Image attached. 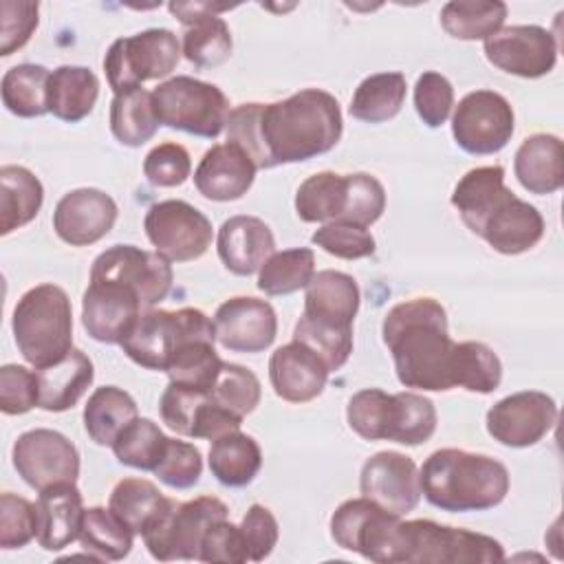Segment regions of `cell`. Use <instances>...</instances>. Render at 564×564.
<instances>
[{"label": "cell", "instance_id": "obj_1", "mask_svg": "<svg viewBox=\"0 0 564 564\" xmlns=\"http://www.w3.org/2000/svg\"><path fill=\"white\" fill-rule=\"evenodd\" d=\"M227 141L238 143L258 170L300 163L330 152L344 132L339 101L304 88L273 104H240L227 117Z\"/></svg>", "mask_w": 564, "mask_h": 564}, {"label": "cell", "instance_id": "obj_2", "mask_svg": "<svg viewBox=\"0 0 564 564\" xmlns=\"http://www.w3.org/2000/svg\"><path fill=\"white\" fill-rule=\"evenodd\" d=\"M397 379L405 388L445 392L454 388V350L447 313L434 297H414L394 304L381 324Z\"/></svg>", "mask_w": 564, "mask_h": 564}, {"label": "cell", "instance_id": "obj_3", "mask_svg": "<svg viewBox=\"0 0 564 564\" xmlns=\"http://www.w3.org/2000/svg\"><path fill=\"white\" fill-rule=\"evenodd\" d=\"M452 205L467 229L498 253H524L544 236L542 214L505 185L500 165L474 167L460 176L452 192Z\"/></svg>", "mask_w": 564, "mask_h": 564}, {"label": "cell", "instance_id": "obj_4", "mask_svg": "<svg viewBox=\"0 0 564 564\" xmlns=\"http://www.w3.org/2000/svg\"><path fill=\"white\" fill-rule=\"evenodd\" d=\"M419 480L425 500L452 513L494 509L509 494V471L500 460L456 447L432 452Z\"/></svg>", "mask_w": 564, "mask_h": 564}, {"label": "cell", "instance_id": "obj_5", "mask_svg": "<svg viewBox=\"0 0 564 564\" xmlns=\"http://www.w3.org/2000/svg\"><path fill=\"white\" fill-rule=\"evenodd\" d=\"M13 339L33 368H46L73 348V306L57 284H37L15 304L11 317Z\"/></svg>", "mask_w": 564, "mask_h": 564}, {"label": "cell", "instance_id": "obj_6", "mask_svg": "<svg viewBox=\"0 0 564 564\" xmlns=\"http://www.w3.org/2000/svg\"><path fill=\"white\" fill-rule=\"evenodd\" d=\"M502 560L505 549L491 535L445 527L434 520H399L388 564H489Z\"/></svg>", "mask_w": 564, "mask_h": 564}, {"label": "cell", "instance_id": "obj_7", "mask_svg": "<svg viewBox=\"0 0 564 564\" xmlns=\"http://www.w3.org/2000/svg\"><path fill=\"white\" fill-rule=\"evenodd\" d=\"M198 339L216 341L214 322L200 308H150L141 313L119 346L137 366L165 372L176 352Z\"/></svg>", "mask_w": 564, "mask_h": 564}, {"label": "cell", "instance_id": "obj_8", "mask_svg": "<svg viewBox=\"0 0 564 564\" xmlns=\"http://www.w3.org/2000/svg\"><path fill=\"white\" fill-rule=\"evenodd\" d=\"M152 99L161 126L203 139H216L231 112L225 93L216 84L189 75L161 82L152 90Z\"/></svg>", "mask_w": 564, "mask_h": 564}, {"label": "cell", "instance_id": "obj_9", "mask_svg": "<svg viewBox=\"0 0 564 564\" xmlns=\"http://www.w3.org/2000/svg\"><path fill=\"white\" fill-rule=\"evenodd\" d=\"M227 505L216 496H198L187 502L170 498L163 513L145 529L143 542L154 560H198L207 529L225 520Z\"/></svg>", "mask_w": 564, "mask_h": 564}, {"label": "cell", "instance_id": "obj_10", "mask_svg": "<svg viewBox=\"0 0 564 564\" xmlns=\"http://www.w3.org/2000/svg\"><path fill=\"white\" fill-rule=\"evenodd\" d=\"M178 59L181 44L170 29H145L128 37H117L104 55V70L110 88L121 93L148 79L167 77Z\"/></svg>", "mask_w": 564, "mask_h": 564}, {"label": "cell", "instance_id": "obj_11", "mask_svg": "<svg viewBox=\"0 0 564 564\" xmlns=\"http://www.w3.org/2000/svg\"><path fill=\"white\" fill-rule=\"evenodd\" d=\"M516 115L511 104L496 90L467 93L452 115V134L467 154H496L513 134Z\"/></svg>", "mask_w": 564, "mask_h": 564}, {"label": "cell", "instance_id": "obj_12", "mask_svg": "<svg viewBox=\"0 0 564 564\" xmlns=\"http://www.w3.org/2000/svg\"><path fill=\"white\" fill-rule=\"evenodd\" d=\"M143 229L154 251L170 262H189L200 258L214 238L209 218L185 200H161L150 205Z\"/></svg>", "mask_w": 564, "mask_h": 564}, {"label": "cell", "instance_id": "obj_13", "mask_svg": "<svg viewBox=\"0 0 564 564\" xmlns=\"http://www.w3.org/2000/svg\"><path fill=\"white\" fill-rule=\"evenodd\" d=\"M18 476L44 491L55 485H75L79 478V452L62 434L48 427H35L20 434L11 449Z\"/></svg>", "mask_w": 564, "mask_h": 564}, {"label": "cell", "instance_id": "obj_14", "mask_svg": "<svg viewBox=\"0 0 564 564\" xmlns=\"http://www.w3.org/2000/svg\"><path fill=\"white\" fill-rule=\"evenodd\" d=\"M90 278L117 280L137 291L143 311L163 302L172 289V262L159 251L134 245H112L101 251L90 267Z\"/></svg>", "mask_w": 564, "mask_h": 564}, {"label": "cell", "instance_id": "obj_15", "mask_svg": "<svg viewBox=\"0 0 564 564\" xmlns=\"http://www.w3.org/2000/svg\"><path fill=\"white\" fill-rule=\"evenodd\" d=\"M399 520V516L388 513L364 496L350 498L330 516V535L337 546L359 553L370 562L388 564Z\"/></svg>", "mask_w": 564, "mask_h": 564}, {"label": "cell", "instance_id": "obj_16", "mask_svg": "<svg viewBox=\"0 0 564 564\" xmlns=\"http://www.w3.org/2000/svg\"><path fill=\"white\" fill-rule=\"evenodd\" d=\"M557 421L553 397L540 390L513 392L487 412L485 425L489 436L507 447H531L540 443Z\"/></svg>", "mask_w": 564, "mask_h": 564}, {"label": "cell", "instance_id": "obj_17", "mask_svg": "<svg viewBox=\"0 0 564 564\" xmlns=\"http://www.w3.org/2000/svg\"><path fill=\"white\" fill-rule=\"evenodd\" d=\"M485 57L509 75L535 79L553 70L557 42L551 31L538 24L505 26L485 40Z\"/></svg>", "mask_w": 564, "mask_h": 564}, {"label": "cell", "instance_id": "obj_18", "mask_svg": "<svg viewBox=\"0 0 564 564\" xmlns=\"http://www.w3.org/2000/svg\"><path fill=\"white\" fill-rule=\"evenodd\" d=\"M159 414L170 430L187 438L214 441L242 425V419L218 405L209 392L172 381L159 399Z\"/></svg>", "mask_w": 564, "mask_h": 564}, {"label": "cell", "instance_id": "obj_19", "mask_svg": "<svg viewBox=\"0 0 564 564\" xmlns=\"http://www.w3.org/2000/svg\"><path fill=\"white\" fill-rule=\"evenodd\" d=\"M143 313L134 289L106 278H90L82 297V324L101 344H121Z\"/></svg>", "mask_w": 564, "mask_h": 564}, {"label": "cell", "instance_id": "obj_20", "mask_svg": "<svg viewBox=\"0 0 564 564\" xmlns=\"http://www.w3.org/2000/svg\"><path fill=\"white\" fill-rule=\"evenodd\" d=\"M361 496L392 516L403 518L421 500V480L416 463L401 452H377L370 456L359 476Z\"/></svg>", "mask_w": 564, "mask_h": 564}, {"label": "cell", "instance_id": "obj_21", "mask_svg": "<svg viewBox=\"0 0 564 564\" xmlns=\"http://www.w3.org/2000/svg\"><path fill=\"white\" fill-rule=\"evenodd\" d=\"M216 341L231 352H262L278 335V315L267 300L238 295L225 300L214 313Z\"/></svg>", "mask_w": 564, "mask_h": 564}, {"label": "cell", "instance_id": "obj_22", "mask_svg": "<svg viewBox=\"0 0 564 564\" xmlns=\"http://www.w3.org/2000/svg\"><path fill=\"white\" fill-rule=\"evenodd\" d=\"M117 203L95 187L66 192L53 212V229L70 247H86L101 240L117 220Z\"/></svg>", "mask_w": 564, "mask_h": 564}, {"label": "cell", "instance_id": "obj_23", "mask_svg": "<svg viewBox=\"0 0 564 564\" xmlns=\"http://www.w3.org/2000/svg\"><path fill=\"white\" fill-rule=\"evenodd\" d=\"M258 167L234 141L212 145L194 170L196 189L218 203L242 198L253 185Z\"/></svg>", "mask_w": 564, "mask_h": 564}, {"label": "cell", "instance_id": "obj_24", "mask_svg": "<svg viewBox=\"0 0 564 564\" xmlns=\"http://www.w3.org/2000/svg\"><path fill=\"white\" fill-rule=\"evenodd\" d=\"M330 370L304 344L289 341L269 359V381L273 392L289 403H306L317 399L328 381Z\"/></svg>", "mask_w": 564, "mask_h": 564}, {"label": "cell", "instance_id": "obj_25", "mask_svg": "<svg viewBox=\"0 0 564 564\" xmlns=\"http://www.w3.org/2000/svg\"><path fill=\"white\" fill-rule=\"evenodd\" d=\"M218 258L236 275H253L275 253L271 227L256 216L227 218L216 238Z\"/></svg>", "mask_w": 564, "mask_h": 564}, {"label": "cell", "instance_id": "obj_26", "mask_svg": "<svg viewBox=\"0 0 564 564\" xmlns=\"http://www.w3.org/2000/svg\"><path fill=\"white\" fill-rule=\"evenodd\" d=\"M37 544L44 551H62L79 538L84 520V498L75 485H55L40 491L37 502Z\"/></svg>", "mask_w": 564, "mask_h": 564}, {"label": "cell", "instance_id": "obj_27", "mask_svg": "<svg viewBox=\"0 0 564 564\" xmlns=\"http://www.w3.org/2000/svg\"><path fill=\"white\" fill-rule=\"evenodd\" d=\"M359 302L361 293L352 275L344 271L324 269L317 271L306 284L302 315L330 326L352 328Z\"/></svg>", "mask_w": 564, "mask_h": 564}, {"label": "cell", "instance_id": "obj_28", "mask_svg": "<svg viewBox=\"0 0 564 564\" xmlns=\"http://www.w3.org/2000/svg\"><path fill=\"white\" fill-rule=\"evenodd\" d=\"M35 375L40 383L37 408L46 412H66L77 405V401L90 388L95 366L84 350L70 348V352L59 361L46 368H35Z\"/></svg>", "mask_w": 564, "mask_h": 564}, {"label": "cell", "instance_id": "obj_29", "mask_svg": "<svg viewBox=\"0 0 564 564\" xmlns=\"http://www.w3.org/2000/svg\"><path fill=\"white\" fill-rule=\"evenodd\" d=\"M513 172L531 194H553L564 183V148L560 137L538 132L527 137L516 150Z\"/></svg>", "mask_w": 564, "mask_h": 564}, {"label": "cell", "instance_id": "obj_30", "mask_svg": "<svg viewBox=\"0 0 564 564\" xmlns=\"http://www.w3.org/2000/svg\"><path fill=\"white\" fill-rule=\"evenodd\" d=\"M99 97V79L86 66L64 64L51 70L46 101L48 112L59 121L77 123L86 119Z\"/></svg>", "mask_w": 564, "mask_h": 564}, {"label": "cell", "instance_id": "obj_31", "mask_svg": "<svg viewBox=\"0 0 564 564\" xmlns=\"http://www.w3.org/2000/svg\"><path fill=\"white\" fill-rule=\"evenodd\" d=\"M44 203L40 178L22 165L0 167V234L7 236L29 225Z\"/></svg>", "mask_w": 564, "mask_h": 564}, {"label": "cell", "instance_id": "obj_32", "mask_svg": "<svg viewBox=\"0 0 564 564\" xmlns=\"http://www.w3.org/2000/svg\"><path fill=\"white\" fill-rule=\"evenodd\" d=\"M207 460L212 476L220 485L245 487L258 476L262 467V452L253 436L234 430L212 441Z\"/></svg>", "mask_w": 564, "mask_h": 564}, {"label": "cell", "instance_id": "obj_33", "mask_svg": "<svg viewBox=\"0 0 564 564\" xmlns=\"http://www.w3.org/2000/svg\"><path fill=\"white\" fill-rule=\"evenodd\" d=\"M137 416H139V408L134 399L117 386L97 388L84 405V427L90 441H95L97 445L112 447L115 438Z\"/></svg>", "mask_w": 564, "mask_h": 564}, {"label": "cell", "instance_id": "obj_34", "mask_svg": "<svg viewBox=\"0 0 564 564\" xmlns=\"http://www.w3.org/2000/svg\"><path fill=\"white\" fill-rule=\"evenodd\" d=\"M159 117L152 93L143 86H134L115 93L110 101V132L128 148H139L159 130Z\"/></svg>", "mask_w": 564, "mask_h": 564}, {"label": "cell", "instance_id": "obj_35", "mask_svg": "<svg viewBox=\"0 0 564 564\" xmlns=\"http://www.w3.org/2000/svg\"><path fill=\"white\" fill-rule=\"evenodd\" d=\"M348 207V174L317 172L300 183L295 192V214L304 223L341 220Z\"/></svg>", "mask_w": 564, "mask_h": 564}, {"label": "cell", "instance_id": "obj_36", "mask_svg": "<svg viewBox=\"0 0 564 564\" xmlns=\"http://www.w3.org/2000/svg\"><path fill=\"white\" fill-rule=\"evenodd\" d=\"M436 432V408L419 392H397L390 394L383 441H394L401 445H421Z\"/></svg>", "mask_w": 564, "mask_h": 564}, {"label": "cell", "instance_id": "obj_37", "mask_svg": "<svg viewBox=\"0 0 564 564\" xmlns=\"http://www.w3.org/2000/svg\"><path fill=\"white\" fill-rule=\"evenodd\" d=\"M405 77L403 73H375L368 75L352 93L348 112L364 123H383L399 115L405 101Z\"/></svg>", "mask_w": 564, "mask_h": 564}, {"label": "cell", "instance_id": "obj_38", "mask_svg": "<svg viewBox=\"0 0 564 564\" xmlns=\"http://www.w3.org/2000/svg\"><path fill=\"white\" fill-rule=\"evenodd\" d=\"M170 498L145 478L119 480L108 498V509L126 522L134 535H143L145 529L163 513Z\"/></svg>", "mask_w": 564, "mask_h": 564}, {"label": "cell", "instance_id": "obj_39", "mask_svg": "<svg viewBox=\"0 0 564 564\" xmlns=\"http://www.w3.org/2000/svg\"><path fill=\"white\" fill-rule=\"evenodd\" d=\"M507 11L500 0H452L441 9V26L456 40L485 42L502 29Z\"/></svg>", "mask_w": 564, "mask_h": 564}, {"label": "cell", "instance_id": "obj_40", "mask_svg": "<svg viewBox=\"0 0 564 564\" xmlns=\"http://www.w3.org/2000/svg\"><path fill=\"white\" fill-rule=\"evenodd\" d=\"M51 70L42 64H18L2 75L0 95L4 108L22 119L42 117L48 112L46 88Z\"/></svg>", "mask_w": 564, "mask_h": 564}, {"label": "cell", "instance_id": "obj_41", "mask_svg": "<svg viewBox=\"0 0 564 564\" xmlns=\"http://www.w3.org/2000/svg\"><path fill=\"white\" fill-rule=\"evenodd\" d=\"M77 540L95 560L117 562L132 551L134 533L110 509L90 507L84 511Z\"/></svg>", "mask_w": 564, "mask_h": 564}, {"label": "cell", "instance_id": "obj_42", "mask_svg": "<svg viewBox=\"0 0 564 564\" xmlns=\"http://www.w3.org/2000/svg\"><path fill=\"white\" fill-rule=\"evenodd\" d=\"M183 26L185 33L181 53L189 64L198 68H216L229 59L234 42L231 31L220 15L207 13L196 20H189Z\"/></svg>", "mask_w": 564, "mask_h": 564}, {"label": "cell", "instance_id": "obj_43", "mask_svg": "<svg viewBox=\"0 0 564 564\" xmlns=\"http://www.w3.org/2000/svg\"><path fill=\"white\" fill-rule=\"evenodd\" d=\"M315 275V253L308 247L275 251L258 271V289L267 295H289L306 289Z\"/></svg>", "mask_w": 564, "mask_h": 564}, {"label": "cell", "instance_id": "obj_44", "mask_svg": "<svg viewBox=\"0 0 564 564\" xmlns=\"http://www.w3.org/2000/svg\"><path fill=\"white\" fill-rule=\"evenodd\" d=\"M167 438L163 430L152 419L137 416L112 443V454L121 465L141 469V471H154L161 463Z\"/></svg>", "mask_w": 564, "mask_h": 564}, {"label": "cell", "instance_id": "obj_45", "mask_svg": "<svg viewBox=\"0 0 564 564\" xmlns=\"http://www.w3.org/2000/svg\"><path fill=\"white\" fill-rule=\"evenodd\" d=\"M454 388L489 394L500 386L502 364L482 341H460L454 350Z\"/></svg>", "mask_w": 564, "mask_h": 564}, {"label": "cell", "instance_id": "obj_46", "mask_svg": "<svg viewBox=\"0 0 564 564\" xmlns=\"http://www.w3.org/2000/svg\"><path fill=\"white\" fill-rule=\"evenodd\" d=\"M220 366H223V359L218 357L214 341L198 339L183 346L165 372L172 383L209 392Z\"/></svg>", "mask_w": 564, "mask_h": 564}, {"label": "cell", "instance_id": "obj_47", "mask_svg": "<svg viewBox=\"0 0 564 564\" xmlns=\"http://www.w3.org/2000/svg\"><path fill=\"white\" fill-rule=\"evenodd\" d=\"M209 394L218 405L245 419L260 403L262 388H260V379L249 368L223 361L216 375V381L209 388Z\"/></svg>", "mask_w": 564, "mask_h": 564}, {"label": "cell", "instance_id": "obj_48", "mask_svg": "<svg viewBox=\"0 0 564 564\" xmlns=\"http://www.w3.org/2000/svg\"><path fill=\"white\" fill-rule=\"evenodd\" d=\"M293 339L311 348L330 372L339 370L352 352V328L330 326L302 315L295 324Z\"/></svg>", "mask_w": 564, "mask_h": 564}, {"label": "cell", "instance_id": "obj_49", "mask_svg": "<svg viewBox=\"0 0 564 564\" xmlns=\"http://www.w3.org/2000/svg\"><path fill=\"white\" fill-rule=\"evenodd\" d=\"M311 242L341 260H359L375 253V238L366 227L335 220L326 223L311 236Z\"/></svg>", "mask_w": 564, "mask_h": 564}, {"label": "cell", "instance_id": "obj_50", "mask_svg": "<svg viewBox=\"0 0 564 564\" xmlns=\"http://www.w3.org/2000/svg\"><path fill=\"white\" fill-rule=\"evenodd\" d=\"M388 403L390 392L379 388H364L355 392L346 405L348 427L364 441H383Z\"/></svg>", "mask_w": 564, "mask_h": 564}, {"label": "cell", "instance_id": "obj_51", "mask_svg": "<svg viewBox=\"0 0 564 564\" xmlns=\"http://www.w3.org/2000/svg\"><path fill=\"white\" fill-rule=\"evenodd\" d=\"M203 456L194 443L167 438L165 454L154 469V476L172 489H189L200 480Z\"/></svg>", "mask_w": 564, "mask_h": 564}, {"label": "cell", "instance_id": "obj_52", "mask_svg": "<svg viewBox=\"0 0 564 564\" xmlns=\"http://www.w3.org/2000/svg\"><path fill=\"white\" fill-rule=\"evenodd\" d=\"M37 535V509L31 500L4 491L0 496V546L22 549Z\"/></svg>", "mask_w": 564, "mask_h": 564}, {"label": "cell", "instance_id": "obj_53", "mask_svg": "<svg viewBox=\"0 0 564 564\" xmlns=\"http://www.w3.org/2000/svg\"><path fill=\"white\" fill-rule=\"evenodd\" d=\"M414 108L427 128H438L447 121L454 108V86L436 70H425L414 84Z\"/></svg>", "mask_w": 564, "mask_h": 564}, {"label": "cell", "instance_id": "obj_54", "mask_svg": "<svg viewBox=\"0 0 564 564\" xmlns=\"http://www.w3.org/2000/svg\"><path fill=\"white\" fill-rule=\"evenodd\" d=\"M386 209V189L383 185L366 172L348 174V207L344 214V223H352L359 227H370L381 218Z\"/></svg>", "mask_w": 564, "mask_h": 564}, {"label": "cell", "instance_id": "obj_55", "mask_svg": "<svg viewBox=\"0 0 564 564\" xmlns=\"http://www.w3.org/2000/svg\"><path fill=\"white\" fill-rule=\"evenodd\" d=\"M192 172L189 152L174 141L154 145L143 159V174L156 187H176Z\"/></svg>", "mask_w": 564, "mask_h": 564}, {"label": "cell", "instance_id": "obj_56", "mask_svg": "<svg viewBox=\"0 0 564 564\" xmlns=\"http://www.w3.org/2000/svg\"><path fill=\"white\" fill-rule=\"evenodd\" d=\"M40 383L35 370L18 364L0 368V410L4 414H24L37 408Z\"/></svg>", "mask_w": 564, "mask_h": 564}, {"label": "cell", "instance_id": "obj_57", "mask_svg": "<svg viewBox=\"0 0 564 564\" xmlns=\"http://www.w3.org/2000/svg\"><path fill=\"white\" fill-rule=\"evenodd\" d=\"M40 4L37 2H0V55L9 57L13 51L22 48L33 31L37 29Z\"/></svg>", "mask_w": 564, "mask_h": 564}, {"label": "cell", "instance_id": "obj_58", "mask_svg": "<svg viewBox=\"0 0 564 564\" xmlns=\"http://www.w3.org/2000/svg\"><path fill=\"white\" fill-rule=\"evenodd\" d=\"M200 562H227L242 564L249 560V551L240 527L231 524L227 518L214 522L200 542Z\"/></svg>", "mask_w": 564, "mask_h": 564}, {"label": "cell", "instance_id": "obj_59", "mask_svg": "<svg viewBox=\"0 0 564 564\" xmlns=\"http://www.w3.org/2000/svg\"><path fill=\"white\" fill-rule=\"evenodd\" d=\"M240 531L249 551V560L253 562H262L264 557H269L280 538V527L275 516L271 513V509L258 502L251 505L242 516Z\"/></svg>", "mask_w": 564, "mask_h": 564}, {"label": "cell", "instance_id": "obj_60", "mask_svg": "<svg viewBox=\"0 0 564 564\" xmlns=\"http://www.w3.org/2000/svg\"><path fill=\"white\" fill-rule=\"evenodd\" d=\"M236 4H220V2H170L167 9L172 15L178 18L181 24H187L189 20H196L200 15H207V13H220V11H227V9H234Z\"/></svg>", "mask_w": 564, "mask_h": 564}]
</instances>
